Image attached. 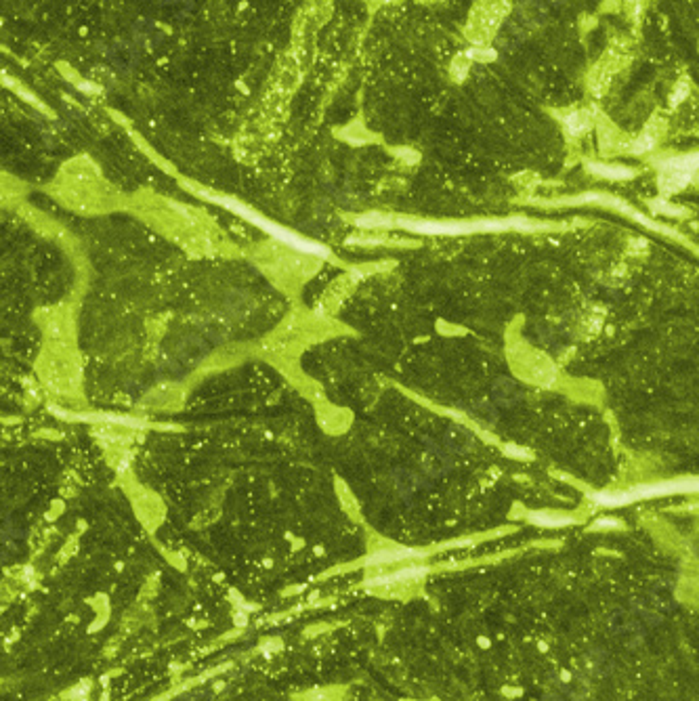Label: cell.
Listing matches in <instances>:
<instances>
[{
    "label": "cell",
    "instance_id": "1",
    "mask_svg": "<svg viewBox=\"0 0 699 701\" xmlns=\"http://www.w3.org/2000/svg\"><path fill=\"white\" fill-rule=\"evenodd\" d=\"M129 204L131 210L139 214L141 221H145L162 238L177 244L185 252L194 254L216 252L214 231L198 210L153 191L135 194L129 200Z\"/></svg>",
    "mask_w": 699,
    "mask_h": 701
},
{
    "label": "cell",
    "instance_id": "2",
    "mask_svg": "<svg viewBox=\"0 0 699 701\" xmlns=\"http://www.w3.org/2000/svg\"><path fill=\"white\" fill-rule=\"evenodd\" d=\"M50 191L62 206L82 216H101L120 210L122 194L115 189L101 166L91 156H74L64 162L50 183Z\"/></svg>",
    "mask_w": 699,
    "mask_h": 701
},
{
    "label": "cell",
    "instance_id": "3",
    "mask_svg": "<svg viewBox=\"0 0 699 701\" xmlns=\"http://www.w3.org/2000/svg\"><path fill=\"white\" fill-rule=\"evenodd\" d=\"M36 372L44 386L57 395L74 397L80 393L82 364L72 319H68V315L50 313L36 359Z\"/></svg>",
    "mask_w": 699,
    "mask_h": 701
},
{
    "label": "cell",
    "instance_id": "4",
    "mask_svg": "<svg viewBox=\"0 0 699 701\" xmlns=\"http://www.w3.org/2000/svg\"><path fill=\"white\" fill-rule=\"evenodd\" d=\"M695 156H680V158H672L668 162H664L660 166L662 172V189L666 194H676L682 187H687L695 174Z\"/></svg>",
    "mask_w": 699,
    "mask_h": 701
},
{
    "label": "cell",
    "instance_id": "5",
    "mask_svg": "<svg viewBox=\"0 0 699 701\" xmlns=\"http://www.w3.org/2000/svg\"><path fill=\"white\" fill-rule=\"evenodd\" d=\"M403 227L412 231H422V233H433V236H456V233H473V231H483V229H506L508 223L500 221H485V223H403Z\"/></svg>",
    "mask_w": 699,
    "mask_h": 701
},
{
    "label": "cell",
    "instance_id": "6",
    "mask_svg": "<svg viewBox=\"0 0 699 701\" xmlns=\"http://www.w3.org/2000/svg\"><path fill=\"white\" fill-rule=\"evenodd\" d=\"M24 194H26V189H24L21 181L0 170V206L15 204Z\"/></svg>",
    "mask_w": 699,
    "mask_h": 701
},
{
    "label": "cell",
    "instance_id": "7",
    "mask_svg": "<svg viewBox=\"0 0 699 701\" xmlns=\"http://www.w3.org/2000/svg\"><path fill=\"white\" fill-rule=\"evenodd\" d=\"M565 129L573 137L584 135L590 129V115L586 111H573V113H569L567 120H565Z\"/></svg>",
    "mask_w": 699,
    "mask_h": 701
},
{
    "label": "cell",
    "instance_id": "8",
    "mask_svg": "<svg viewBox=\"0 0 699 701\" xmlns=\"http://www.w3.org/2000/svg\"><path fill=\"white\" fill-rule=\"evenodd\" d=\"M595 170H599L601 174H605V177H617V179L632 177V172L626 170V168H601V166H595Z\"/></svg>",
    "mask_w": 699,
    "mask_h": 701
},
{
    "label": "cell",
    "instance_id": "9",
    "mask_svg": "<svg viewBox=\"0 0 699 701\" xmlns=\"http://www.w3.org/2000/svg\"><path fill=\"white\" fill-rule=\"evenodd\" d=\"M532 518L540 525H550V527H554V525H565V521H559L557 516L552 514H544V512H534Z\"/></svg>",
    "mask_w": 699,
    "mask_h": 701
}]
</instances>
